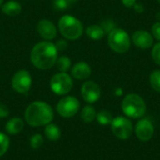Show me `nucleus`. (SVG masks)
<instances>
[{
    "mask_svg": "<svg viewBox=\"0 0 160 160\" xmlns=\"http://www.w3.org/2000/svg\"><path fill=\"white\" fill-rule=\"evenodd\" d=\"M57 49L49 41H42L34 46L30 53L32 64L38 69H50L57 60Z\"/></svg>",
    "mask_w": 160,
    "mask_h": 160,
    "instance_id": "obj_1",
    "label": "nucleus"
},
{
    "mask_svg": "<svg viewBox=\"0 0 160 160\" xmlns=\"http://www.w3.org/2000/svg\"><path fill=\"white\" fill-rule=\"evenodd\" d=\"M9 147V138L5 134L0 132V157L4 156Z\"/></svg>",
    "mask_w": 160,
    "mask_h": 160,
    "instance_id": "obj_23",
    "label": "nucleus"
},
{
    "mask_svg": "<svg viewBox=\"0 0 160 160\" xmlns=\"http://www.w3.org/2000/svg\"><path fill=\"white\" fill-rule=\"evenodd\" d=\"M70 6L68 0H53V7L57 10H65Z\"/></svg>",
    "mask_w": 160,
    "mask_h": 160,
    "instance_id": "obj_25",
    "label": "nucleus"
},
{
    "mask_svg": "<svg viewBox=\"0 0 160 160\" xmlns=\"http://www.w3.org/2000/svg\"><path fill=\"white\" fill-rule=\"evenodd\" d=\"M152 58L156 64L160 66V42L154 46L152 50Z\"/></svg>",
    "mask_w": 160,
    "mask_h": 160,
    "instance_id": "obj_26",
    "label": "nucleus"
},
{
    "mask_svg": "<svg viewBox=\"0 0 160 160\" xmlns=\"http://www.w3.org/2000/svg\"><path fill=\"white\" fill-rule=\"evenodd\" d=\"M108 44L113 52L125 53L130 48V38L124 29L116 27L109 33Z\"/></svg>",
    "mask_w": 160,
    "mask_h": 160,
    "instance_id": "obj_5",
    "label": "nucleus"
},
{
    "mask_svg": "<svg viewBox=\"0 0 160 160\" xmlns=\"http://www.w3.org/2000/svg\"><path fill=\"white\" fill-rule=\"evenodd\" d=\"M124 113L131 118H140L145 114L146 104L142 98L137 94H128L122 101Z\"/></svg>",
    "mask_w": 160,
    "mask_h": 160,
    "instance_id": "obj_4",
    "label": "nucleus"
},
{
    "mask_svg": "<svg viewBox=\"0 0 160 160\" xmlns=\"http://www.w3.org/2000/svg\"><path fill=\"white\" fill-rule=\"evenodd\" d=\"M86 35L88 36L89 38H91L93 40H99L104 38L105 32L100 25L93 24V25H90L87 27Z\"/></svg>",
    "mask_w": 160,
    "mask_h": 160,
    "instance_id": "obj_17",
    "label": "nucleus"
},
{
    "mask_svg": "<svg viewBox=\"0 0 160 160\" xmlns=\"http://www.w3.org/2000/svg\"><path fill=\"white\" fill-rule=\"evenodd\" d=\"M80 109L79 100L71 96L63 98L60 99L56 105L57 112L64 118H71L73 117Z\"/></svg>",
    "mask_w": 160,
    "mask_h": 160,
    "instance_id": "obj_7",
    "label": "nucleus"
},
{
    "mask_svg": "<svg viewBox=\"0 0 160 160\" xmlns=\"http://www.w3.org/2000/svg\"><path fill=\"white\" fill-rule=\"evenodd\" d=\"M58 27L61 35L70 40L78 39L83 33V26L81 21L71 15L63 16L58 22Z\"/></svg>",
    "mask_w": 160,
    "mask_h": 160,
    "instance_id": "obj_3",
    "label": "nucleus"
},
{
    "mask_svg": "<svg viewBox=\"0 0 160 160\" xmlns=\"http://www.w3.org/2000/svg\"><path fill=\"white\" fill-rule=\"evenodd\" d=\"M150 83L154 90L160 93V70H154L151 73Z\"/></svg>",
    "mask_w": 160,
    "mask_h": 160,
    "instance_id": "obj_22",
    "label": "nucleus"
},
{
    "mask_svg": "<svg viewBox=\"0 0 160 160\" xmlns=\"http://www.w3.org/2000/svg\"><path fill=\"white\" fill-rule=\"evenodd\" d=\"M132 41L140 49H149L153 46L154 37L145 30H138L133 34Z\"/></svg>",
    "mask_w": 160,
    "mask_h": 160,
    "instance_id": "obj_12",
    "label": "nucleus"
},
{
    "mask_svg": "<svg viewBox=\"0 0 160 160\" xmlns=\"http://www.w3.org/2000/svg\"><path fill=\"white\" fill-rule=\"evenodd\" d=\"M101 90L98 84L93 81L85 82L82 86V97L88 103H94L99 99Z\"/></svg>",
    "mask_w": 160,
    "mask_h": 160,
    "instance_id": "obj_10",
    "label": "nucleus"
},
{
    "mask_svg": "<svg viewBox=\"0 0 160 160\" xmlns=\"http://www.w3.org/2000/svg\"><path fill=\"white\" fill-rule=\"evenodd\" d=\"M121 1H122V4L126 6L127 8H132L136 4L137 0H121Z\"/></svg>",
    "mask_w": 160,
    "mask_h": 160,
    "instance_id": "obj_31",
    "label": "nucleus"
},
{
    "mask_svg": "<svg viewBox=\"0 0 160 160\" xmlns=\"http://www.w3.org/2000/svg\"><path fill=\"white\" fill-rule=\"evenodd\" d=\"M158 4L160 5V0H158Z\"/></svg>",
    "mask_w": 160,
    "mask_h": 160,
    "instance_id": "obj_34",
    "label": "nucleus"
},
{
    "mask_svg": "<svg viewBox=\"0 0 160 160\" xmlns=\"http://www.w3.org/2000/svg\"><path fill=\"white\" fill-rule=\"evenodd\" d=\"M152 36L160 41V22H158L152 26Z\"/></svg>",
    "mask_w": 160,
    "mask_h": 160,
    "instance_id": "obj_28",
    "label": "nucleus"
},
{
    "mask_svg": "<svg viewBox=\"0 0 160 160\" xmlns=\"http://www.w3.org/2000/svg\"><path fill=\"white\" fill-rule=\"evenodd\" d=\"M71 75L77 80H85L91 75V68L85 62H79L72 68Z\"/></svg>",
    "mask_w": 160,
    "mask_h": 160,
    "instance_id": "obj_14",
    "label": "nucleus"
},
{
    "mask_svg": "<svg viewBox=\"0 0 160 160\" xmlns=\"http://www.w3.org/2000/svg\"><path fill=\"white\" fill-rule=\"evenodd\" d=\"M45 136L49 141H58L61 137V130L55 124H48L45 127Z\"/></svg>",
    "mask_w": 160,
    "mask_h": 160,
    "instance_id": "obj_18",
    "label": "nucleus"
},
{
    "mask_svg": "<svg viewBox=\"0 0 160 160\" xmlns=\"http://www.w3.org/2000/svg\"><path fill=\"white\" fill-rule=\"evenodd\" d=\"M55 47H56L57 51H64V50H66L68 48V43L66 42V40L60 39L55 44Z\"/></svg>",
    "mask_w": 160,
    "mask_h": 160,
    "instance_id": "obj_30",
    "label": "nucleus"
},
{
    "mask_svg": "<svg viewBox=\"0 0 160 160\" xmlns=\"http://www.w3.org/2000/svg\"><path fill=\"white\" fill-rule=\"evenodd\" d=\"M135 132L140 141L148 142L154 135V126L148 119H142L137 123Z\"/></svg>",
    "mask_w": 160,
    "mask_h": 160,
    "instance_id": "obj_11",
    "label": "nucleus"
},
{
    "mask_svg": "<svg viewBox=\"0 0 160 160\" xmlns=\"http://www.w3.org/2000/svg\"><path fill=\"white\" fill-rule=\"evenodd\" d=\"M55 64L57 66V68L60 70V72H67L69 69L70 66H71L70 59L68 56L57 57V60H56Z\"/></svg>",
    "mask_w": 160,
    "mask_h": 160,
    "instance_id": "obj_21",
    "label": "nucleus"
},
{
    "mask_svg": "<svg viewBox=\"0 0 160 160\" xmlns=\"http://www.w3.org/2000/svg\"><path fill=\"white\" fill-rule=\"evenodd\" d=\"M23 126H24V123L21 118L14 117V118H11L10 120H8L7 122L5 129L8 134L16 135V134H19L22 130Z\"/></svg>",
    "mask_w": 160,
    "mask_h": 160,
    "instance_id": "obj_15",
    "label": "nucleus"
},
{
    "mask_svg": "<svg viewBox=\"0 0 160 160\" xmlns=\"http://www.w3.org/2000/svg\"><path fill=\"white\" fill-rule=\"evenodd\" d=\"M134 9H135V11L136 12H139V13H142V12H143L144 11V8H143V6L142 5V4H135L134 5Z\"/></svg>",
    "mask_w": 160,
    "mask_h": 160,
    "instance_id": "obj_32",
    "label": "nucleus"
},
{
    "mask_svg": "<svg viewBox=\"0 0 160 160\" xmlns=\"http://www.w3.org/2000/svg\"><path fill=\"white\" fill-rule=\"evenodd\" d=\"M2 3H3V0H0V6L2 5Z\"/></svg>",
    "mask_w": 160,
    "mask_h": 160,
    "instance_id": "obj_33",
    "label": "nucleus"
},
{
    "mask_svg": "<svg viewBox=\"0 0 160 160\" xmlns=\"http://www.w3.org/2000/svg\"><path fill=\"white\" fill-rule=\"evenodd\" d=\"M26 123L31 127H42L52 123L53 111L52 107L43 101H34L28 105L24 112Z\"/></svg>",
    "mask_w": 160,
    "mask_h": 160,
    "instance_id": "obj_2",
    "label": "nucleus"
},
{
    "mask_svg": "<svg viewBox=\"0 0 160 160\" xmlns=\"http://www.w3.org/2000/svg\"><path fill=\"white\" fill-rule=\"evenodd\" d=\"M37 30L38 33L40 35V37L46 40H52L55 38L57 35V30L54 24L51 21L45 19L38 22L37 25Z\"/></svg>",
    "mask_w": 160,
    "mask_h": 160,
    "instance_id": "obj_13",
    "label": "nucleus"
},
{
    "mask_svg": "<svg viewBox=\"0 0 160 160\" xmlns=\"http://www.w3.org/2000/svg\"><path fill=\"white\" fill-rule=\"evenodd\" d=\"M111 125L113 135L120 140H128L132 135V123L126 117L118 116L113 118Z\"/></svg>",
    "mask_w": 160,
    "mask_h": 160,
    "instance_id": "obj_8",
    "label": "nucleus"
},
{
    "mask_svg": "<svg viewBox=\"0 0 160 160\" xmlns=\"http://www.w3.org/2000/svg\"><path fill=\"white\" fill-rule=\"evenodd\" d=\"M98 122L102 125V126H106V125H109V124H112L113 118H112V115L111 112H109L108 111H101L99 112L97 116H96Z\"/></svg>",
    "mask_w": 160,
    "mask_h": 160,
    "instance_id": "obj_20",
    "label": "nucleus"
},
{
    "mask_svg": "<svg viewBox=\"0 0 160 160\" xmlns=\"http://www.w3.org/2000/svg\"><path fill=\"white\" fill-rule=\"evenodd\" d=\"M102 28H103V30H104V32H105V34H109L111 31H112L114 28H116L115 27V23H114V22L113 21H112V20H106V21H104L102 23H101V25H100Z\"/></svg>",
    "mask_w": 160,
    "mask_h": 160,
    "instance_id": "obj_27",
    "label": "nucleus"
},
{
    "mask_svg": "<svg viewBox=\"0 0 160 160\" xmlns=\"http://www.w3.org/2000/svg\"><path fill=\"white\" fill-rule=\"evenodd\" d=\"M8 114V108L4 103H0V118H6Z\"/></svg>",
    "mask_w": 160,
    "mask_h": 160,
    "instance_id": "obj_29",
    "label": "nucleus"
},
{
    "mask_svg": "<svg viewBox=\"0 0 160 160\" xmlns=\"http://www.w3.org/2000/svg\"><path fill=\"white\" fill-rule=\"evenodd\" d=\"M32 84V78L27 70L21 69L18 70L12 77L11 86L14 91L19 94H26Z\"/></svg>",
    "mask_w": 160,
    "mask_h": 160,
    "instance_id": "obj_9",
    "label": "nucleus"
},
{
    "mask_svg": "<svg viewBox=\"0 0 160 160\" xmlns=\"http://www.w3.org/2000/svg\"><path fill=\"white\" fill-rule=\"evenodd\" d=\"M2 11L8 16H17L22 11V6L17 1H8L2 6Z\"/></svg>",
    "mask_w": 160,
    "mask_h": 160,
    "instance_id": "obj_16",
    "label": "nucleus"
},
{
    "mask_svg": "<svg viewBox=\"0 0 160 160\" xmlns=\"http://www.w3.org/2000/svg\"><path fill=\"white\" fill-rule=\"evenodd\" d=\"M50 86L54 94L63 96L70 92L73 86V81L68 73L59 72L52 77Z\"/></svg>",
    "mask_w": 160,
    "mask_h": 160,
    "instance_id": "obj_6",
    "label": "nucleus"
},
{
    "mask_svg": "<svg viewBox=\"0 0 160 160\" xmlns=\"http://www.w3.org/2000/svg\"><path fill=\"white\" fill-rule=\"evenodd\" d=\"M43 144V137L40 134H35L30 139V145L33 149H38Z\"/></svg>",
    "mask_w": 160,
    "mask_h": 160,
    "instance_id": "obj_24",
    "label": "nucleus"
},
{
    "mask_svg": "<svg viewBox=\"0 0 160 160\" xmlns=\"http://www.w3.org/2000/svg\"><path fill=\"white\" fill-rule=\"evenodd\" d=\"M96 116H97L96 111H95L94 107H92L90 105L85 106L82 109V112H81V118L85 123H91V122H93L96 119Z\"/></svg>",
    "mask_w": 160,
    "mask_h": 160,
    "instance_id": "obj_19",
    "label": "nucleus"
}]
</instances>
